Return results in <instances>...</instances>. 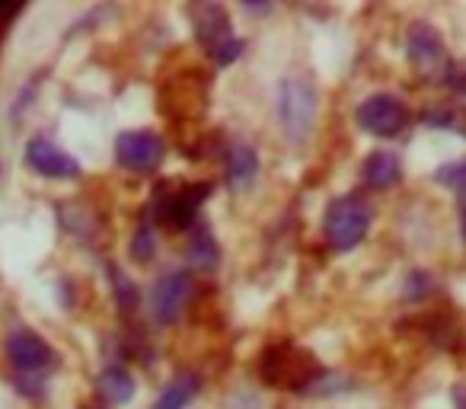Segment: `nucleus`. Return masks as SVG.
Wrapping results in <instances>:
<instances>
[{
	"label": "nucleus",
	"mask_w": 466,
	"mask_h": 409,
	"mask_svg": "<svg viewBox=\"0 0 466 409\" xmlns=\"http://www.w3.org/2000/svg\"><path fill=\"white\" fill-rule=\"evenodd\" d=\"M188 16H192V23H195V36H198V42L205 46V52L211 55L214 65L227 67L240 58L247 46H243V39L233 36L230 16H227L224 7H218V4H195V7L188 10Z\"/></svg>",
	"instance_id": "nucleus-3"
},
{
	"label": "nucleus",
	"mask_w": 466,
	"mask_h": 409,
	"mask_svg": "<svg viewBox=\"0 0 466 409\" xmlns=\"http://www.w3.org/2000/svg\"><path fill=\"white\" fill-rule=\"evenodd\" d=\"M7 358H10V364H14L16 371H23V374H33V377H42L46 371L55 368V362H58V355H55L52 345H48L46 339H42L39 332H33V330L10 332Z\"/></svg>",
	"instance_id": "nucleus-9"
},
{
	"label": "nucleus",
	"mask_w": 466,
	"mask_h": 409,
	"mask_svg": "<svg viewBox=\"0 0 466 409\" xmlns=\"http://www.w3.org/2000/svg\"><path fill=\"white\" fill-rule=\"evenodd\" d=\"M262 381L272 383L279 390H304L317 381L319 374V364L317 358L310 355L307 349L291 343H281L272 345V349L262 352Z\"/></svg>",
	"instance_id": "nucleus-2"
},
{
	"label": "nucleus",
	"mask_w": 466,
	"mask_h": 409,
	"mask_svg": "<svg viewBox=\"0 0 466 409\" xmlns=\"http://www.w3.org/2000/svg\"><path fill=\"white\" fill-rule=\"evenodd\" d=\"M256 173H259V157H256V150L249 148V144H233L230 150H227V182L230 186H249V182L256 179Z\"/></svg>",
	"instance_id": "nucleus-13"
},
{
	"label": "nucleus",
	"mask_w": 466,
	"mask_h": 409,
	"mask_svg": "<svg viewBox=\"0 0 466 409\" xmlns=\"http://www.w3.org/2000/svg\"><path fill=\"white\" fill-rule=\"evenodd\" d=\"M201 390V381L198 374H188V371H182V374H176L173 381L163 387L160 400H157L154 409H186L188 403L198 396Z\"/></svg>",
	"instance_id": "nucleus-14"
},
{
	"label": "nucleus",
	"mask_w": 466,
	"mask_h": 409,
	"mask_svg": "<svg viewBox=\"0 0 466 409\" xmlns=\"http://www.w3.org/2000/svg\"><path fill=\"white\" fill-rule=\"evenodd\" d=\"M361 179L368 189H390L402 179V163L393 150H374L361 167Z\"/></svg>",
	"instance_id": "nucleus-12"
},
{
	"label": "nucleus",
	"mask_w": 466,
	"mask_h": 409,
	"mask_svg": "<svg viewBox=\"0 0 466 409\" xmlns=\"http://www.w3.org/2000/svg\"><path fill=\"white\" fill-rule=\"evenodd\" d=\"M131 253H135V260H141V262H147L150 256H154V234H150L147 224L137 230L135 243H131Z\"/></svg>",
	"instance_id": "nucleus-18"
},
{
	"label": "nucleus",
	"mask_w": 466,
	"mask_h": 409,
	"mask_svg": "<svg viewBox=\"0 0 466 409\" xmlns=\"http://www.w3.org/2000/svg\"><path fill=\"white\" fill-rule=\"evenodd\" d=\"M355 122L364 135L396 138L409 125V106L400 97H393V93H374V97L361 99V106L355 112Z\"/></svg>",
	"instance_id": "nucleus-6"
},
{
	"label": "nucleus",
	"mask_w": 466,
	"mask_h": 409,
	"mask_svg": "<svg viewBox=\"0 0 466 409\" xmlns=\"http://www.w3.org/2000/svg\"><path fill=\"white\" fill-rule=\"evenodd\" d=\"M444 84L451 87V90H457L466 97V67H451V74H447Z\"/></svg>",
	"instance_id": "nucleus-19"
},
{
	"label": "nucleus",
	"mask_w": 466,
	"mask_h": 409,
	"mask_svg": "<svg viewBox=\"0 0 466 409\" xmlns=\"http://www.w3.org/2000/svg\"><path fill=\"white\" fill-rule=\"evenodd\" d=\"M370 221H374V211H370V205L361 195H342V199L332 201L329 211H326L323 234L332 250L349 253V250H355L358 243L364 240Z\"/></svg>",
	"instance_id": "nucleus-4"
},
{
	"label": "nucleus",
	"mask_w": 466,
	"mask_h": 409,
	"mask_svg": "<svg viewBox=\"0 0 466 409\" xmlns=\"http://www.w3.org/2000/svg\"><path fill=\"white\" fill-rule=\"evenodd\" d=\"M208 199H211V182H188V186H179L163 195V201L154 205V209H157L160 224H167V228H173V230H186L195 224L198 209Z\"/></svg>",
	"instance_id": "nucleus-7"
},
{
	"label": "nucleus",
	"mask_w": 466,
	"mask_h": 409,
	"mask_svg": "<svg viewBox=\"0 0 466 409\" xmlns=\"http://www.w3.org/2000/svg\"><path fill=\"white\" fill-rule=\"evenodd\" d=\"M406 58L409 67L428 84H444L451 74V55L431 23H412L406 33Z\"/></svg>",
	"instance_id": "nucleus-5"
},
{
	"label": "nucleus",
	"mask_w": 466,
	"mask_h": 409,
	"mask_svg": "<svg viewBox=\"0 0 466 409\" xmlns=\"http://www.w3.org/2000/svg\"><path fill=\"white\" fill-rule=\"evenodd\" d=\"M116 157L131 173H154L167 157V144L157 131H122L116 138Z\"/></svg>",
	"instance_id": "nucleus-8"
},
{
	"label": "nucleus",
	"mask_w": 466,
	"mask_h": 409,
	"mask_svg": "<svg viewBox=\"0 0 466 409\" xmlns=\"http://www.w3.org/2000/svg\"><path fill=\"white\" fill-rule=\"evenodd\" d=\"M188 298H192V275L176 269V272H167L150 291V311H154V320L163 326L176 323V320L186 313Z\"/></svg>",
	"instance_id": "nucleus-10"
},
{
	"label": "nucleus",
	"mask_w": 466,
	"mask_h": 409,
	"mask_svg": "<svg viewBox=\"0 0 466 409\" xmlns=\"http://www.w3.org/2000/svg\"><path fill=\"white\" fill-rule=\"evenodd\" d=\"M26 163L46 179H74V176H80V163L71 154H65L58 144L46 141V138H33L26 144Z\"/></svg>",
	"instance_id": "nucleus-11"
},
{
	"label": "nucleus",
	"mask_w": 466,
	"mask_h": 409,
	"mask_svg": "<svg viewBox=\"0 0 466 409\" xmlns=\"http://www.w3.org/2000/svg\"><path fill=\"white\" fill-rule=\"evenodd\" d=\"M434 179L441 182V186L453 189L457 195L466 192V160H453V163H444V167L434 173Z\"/></svg>",
	"instance_id": "nucleus-17"
},
{
	"label": "nucleus",
	"mask_w": 466,
	"mask_h": 409,
	"mask_svg": "<svg viewBox=\"0 0 466 409\" xmlns=\"http://www.w3.org/2000/svg\"><path fill=\"white\" fill-rule=\"evenodd\" d=\"M188 262H192L195 269H201V272L218 269L220 250H218V243H214V237L208 234V228H198L192 234V243H188Z\"/></svg>",
	"instance_id": "nucleus-16"
},
{
	"label": "nucleus",
	"mask_w": 466,
	"mask_h": 409,
	"mask_svg": "<svg viewBox=\"0 0 466 409\" xmlns=\"http://www.w3.org/2000/svg\"><path fill=\"white\" fill-rule=\"evenodd\" d=\"M317 90L307 77H285L279 87V118L291 144H307L317 125Z\"/></svg>",
	"instance_id": "nucleus-1"
},
{
	"label": "nucleus",
	"mask_w": 466,
	"mask_h": 409,
	"mask_svg": "<svg viewBox=\"0 0 466 409\" xmlns=\"http://www.w3.org/2000/svg\"><path fill=\"white\" fill-rule=\"evenodd\" d=\"M99 394L112 403V406H122L135 396V377L122 368V364H109V368L99 374Z\"/></svg>",
	"instance_id": "nucleus-15"
},
{
	"label": "nucleus",
	"mask_w": 466,
	"mask_h": 409,
	"mask_svg": "<svg viewBox=\"0 0 466 409\" xmlns=\"http://www.w3.org/2000/svg\"><path fill=\"white\" fill-rule=\"evenodd\" d=\"M460 199V230H463V240H466V192L457 195Z\"/></svg>",
	"instance_id": "nucleus-20"
}]
</instances>
